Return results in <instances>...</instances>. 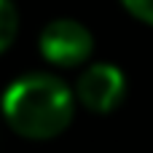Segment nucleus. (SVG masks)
I'll return each mask as SVG.
<instances>
[{
    "label": "nucleus",
    "mask_w": 153,
    "mask_h": 153,
    "mask_svg": "<svg viewBox=\"0 0 153 153\" xmlns=\"http://www.w3.org/2000/svg\"><path fill=\"white\" fill-rule=\"evenodd\" d=\"M75 91L54 73H27L8 83L0 100L3 121L24 140H54L75 116Z\"/></svg>",
    "instance_id": "f257e3e1"
},
{
    "label": "nucleus",
    "mask_w": 153,
    "mask_h": 153,
    "mask_svg": "<svg viewBox=\"0 0 153 153\" xmlns=\"http://www.w3.org/2000/svg\"><path fill=\"white\" fill-rule=\"evenodd\" d=\"M38 48L48 65L70 70V67H81L83 62H89L94 51V35L78 19L62 16L43 27L38 38Z\"/></svg>",
    "instance_id": "f03ea898"
},
{
    "label": "nucleus",
    "mask_w": 153,
    "mask_h": 153,
    "mask_svg": "<svg viewBox=\"0 0 153 153\" xmlns=\"http://www.w3.org/2000/svg\"><path fill=\"white\" fill-rule=\"evenodd\" d=\"M126 89H129V83L118 65L97 62V65H89L78 75L73 91H75L78 105H83L89 113L108 116L121 108V102L126 100Z\"/></svg>",
    "instance_id": "7ed1b4c3"
},
{
    "label": "nucleus",
    "mask_w": 153,
    "mask_h": 153,
    "mask_svg": "<svg viewBox=\"0 0 153 153\" xmlns=\"http://www.w3.org/2000/svg\"><path fill=\"white\" fill-rule=\"evenodd\" d=\"M19 32V11L13 0H0V54L11 48Z\"/></svg>",
    "instance_id": "20e7f679"
},
{
    "label": "nucleus",
    "mask_w": 153,
    "mask_h": 153,
    "mask_svg": "<svg viewBox=\"0 0 153 153\" xmlns=\"http://www.w3.org/2000/svg\"><path fill=\"white\" fill-rule=\"evenodd\" d=\"M137 22L153 24V0H118Z\"/></svg>",
    "instance_id": "39448f33"
}]
</instances>
